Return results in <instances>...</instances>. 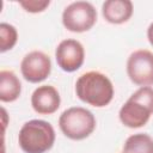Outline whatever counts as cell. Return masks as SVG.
Segmentation results:
<instances>
[{"label": "cell", "instance_id": "obj_1", "mask_svg": "<svg viewBox=\"0 0 153 153\" xmlns=\"http://www.w3.org/2000/svg\"><path fill=\"white\" fill-rule=\"evenodd\" d=\"M75 92L80 100L96 108L108 105L114 98L111 80L105 74L96 71L84 73L78 78Z\"/></svg>", "mask_w": 153, "mask_h": 153}, {"label": "cell", "instance_id": "obj_2", "mask_svg": "<svg viewBox=\"0 0 153 153\" xmlns=\"http://www.w3.org/2000/svg\"><path fill=\"white\" fill-rule=\"evenodd\" d=\"M153 114V88L140 87L120 109V121L128 128L143 127Z\"/></svg>", "mask_w": 153, "mask_h": 153}, {"label": "cell", "instance_id": "obj_3", "mask_svg": "<svg viewBox=\"0 0 153 153\" xmlns=\"http://www.w3.org/2000/svg\"><path fill=\"white\" fill-rule=\"evenodd\" d=\"M55 142L53 126L43 120H31L23 124L18 134V143L25 153H45Z\"/></svg>", "mask_w": 153, "mask_h": 153}, {"label": "cell", "instance_id": "obj_4", "mask_svg": "<svg viewBox=\"0 0 153 153\" xmlns=\"http://www.w3.org/2000/svg\"><path fill=\"white\" fill-rule=\"evenodd\" d=\"M59 126L61 131L68 139L84 140L93 133L96 128V118L90 110L81 106H73L61 114Z\"/></svg>", "mask_w": 153, "mask_h": 153}, {"label": "cell", "instance_id": "obj_5", "mask_svg": "<svg viewBox=\"0 0 153 153\" xmlns=\"http://www.w3.org/2000/svg\"><path fill=\"white\" fill-rule=\"evenodd\" d=\"M97 22V11L91 2L75 1L68 5L62 13L63 26L72 32L88 31Z\"/></svg>", "mask_w": 153, "mask_h": 153}, {"label": "cell", "instance_id": "obj_6", "mask_svg": "<svg viewBox=\"0 0 153 153\" xmlns=\"http://www.w3.org/2000/svg\"><path fill=\"white\" fill-rule=\"evenodd\" d=\"M129 79L137 86L153 85V53L146 49L135 50L127 61Z\"/></svg>", "mask_w": 153, "mask_h": 153}, {"label": "cell", "instance_id": "obj_7", "mask_svg": "<svg viewBox=\"0 0 153 153\" xmlns=\"http://www.w3.org/2000/svg\"><path fill=\"white\" fill-rule=\"evenodd\" d=\"M20 71L24 79L29 82H41L45 80L51 72L50 57L43 51H31L24 56L20 63Z\"/></svg>", "mask_w": 153, "mask_h": 153}, {"label": "cell", "instance_id": "obj_8", "mask_svg": "<svg viewBox=\"0 0 153 153\" xmlns=\"http://www.w3.org/2000/svg\"><path fill=\"white\" fill-rule=\"evenodd\" d=\"M55 59L59 67L68 73L78 71L85 60V50L82 44L76 39H63L55 50Z\"/></svg>", "mask_w": 153, "mask_h": 153}, {"label": "cell", "instance_id": "obj_9", "mask_svg": "<svg viewBox=\"0 0 153 153\" xmlns=\"http://www.w3.org/2000/svg\"><path fill=\"white\" fill-rule=\"evenodd\" d=\"M61 98L57 90L50 85L38 86L31 96V105L37 114L50 115L60 108Z\"/></svg>", "mask_w": 153, "mask_h": 153}, {"label": "cell", "instance_id": "obj_10", "mask_svg": "<svg viewBox=\"0 0 153 153\" xmlns=\"http://www.w3.org/2000/svg\"><path fill=\"white\" fill-rule=\"evenodd\" d=\"M102 13L111 24H123L133 14V4L129 0H108L102 6Z\"/></svg>", "mask_w": 153, "mask_h": 153}, {"label": "cell", "instance_id": "obj_11", "mask_svg": "<svg viewBox=\"0 0 153 153\" xmlns=\"http://www.w3.org/2000/svg\"><path fill=\"white\" fill-rule=\"evenodd\" d=\"M22 92V84L12 71L0 72V100L5 103L14 102Z\"/></svg>", "mask_w": 153, "mask_h": 153}, {"label": "cell", "instance_id": "obj_12", "mask_svg": "<svg viewBox=\"0 0 153 153\" xmlns=\"http://www.w3.org/2000/svg\"><path fill=\"white\" fill-rule=\"evenodd\" d=\"M124 153H153V139L143 133L130 135L123 146Z\"/></svg>", "mask_w": 153, "mask_h": 153}, {"label": "cell", "instance_id": "obj_13", "mask_svg": "<svg viewBox=\"0 0 153 153\" xmlns=\"http://www.w3.org/2000/svg\"><path fill=\"white\" fill-rule=\"evenodd\" d=\"M18 39V32L17 29L7 23L0 24V51L5 53L7 50H11Z\"/></svg>", "mask_w": 153, "mask_h": 153}, {"label": "cell", "instance_id": "obj_14", "mask_svg": "<svg viewBox=\"0 0 153 153\" xmlns=\"http://www.w3.org/2000/svg\"><path fill=\"white\" fill-rule=\"evenodd\" d=\"M19 5L26 12L38 13V12L44 11L50 5V1L49 0H43V1H41V0H29V1H20Z\"/></svg>", "mask_w": 153, "mask_h": 153}, {"label": "cell", "instance_id": "obj_15", "mask_svg": "<svg viewBox=\"0 0 153 153\" xmlns=\"http://www.w3.org/2000/svg\"><path fill=\"white\" fill-rule=\"evenodd\" d=\"M147 38H148L149 43L153 45V23H151L147 29Z\"/></svg>", "mask_w": 153, "mask_h": 153}, {"label": "cell", "instance_id": "obj_16", "mask_svg": "<svg viewBox=\"0 0 153 153\" xmlns=\"http://www.w3.org/2000/svg\"><path fill=\"white\" fill-rule=\"evenodd\" d=\"M123 153H124V152H123Z\"/></svg>", "mask_w": 153, "mask_h": 153}]
</instances>
